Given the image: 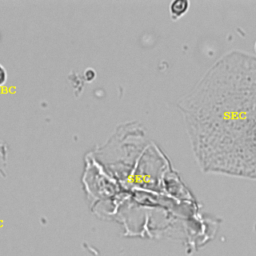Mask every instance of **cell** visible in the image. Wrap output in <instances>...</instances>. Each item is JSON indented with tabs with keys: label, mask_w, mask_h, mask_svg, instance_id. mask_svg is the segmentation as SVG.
<instances>
[{
	"label": "cell",
	"mask_w": 256,
	"mask_h": 256,
	"mask_svg": "<svg viewBox=\"0 0 256 256\" xmlns=\"http://www.w3.org/2000/svg\"><path fill=\"white\" fill-rule=\"evenodd\" d=\"M178 107L202 171L256 180L255 55H223Z\"/></svg>",
	"instance_id": "1"
},
{
	"label": "cell",
	"mask_w": 256,
	"mask_h": 256,
	"mask_svg": "<svg viewBox=\"0 0 256 256\" xmlns=\"http://www.w3.org/2000/svg\"><path fill=\"white\" fill-rule=\"evenodd\" d=\"M189 8V2L186 0L173 1L169 6L170 15L173 19H178L182 17Z\"/></svg>",
	"instance_id": "2"
},
{
	"label": "cell",
	"mask_w": 256,
	"mask_h": 256,
	"mask_svg": "<svg viewBox=\"0 0 256 256\" xmlns=\"http://www.w3.org/2000/svg\"><path fill=\"white\" fill-rule=\"evenodd\" d=\"M7 79V73L5 68L0 64V86L3 85L6 82Z\"/></svg>",
	"instance_id": "3"
},
{
	"label": "cell",
	"mask_w": 256,
	"mask_h": 256,
	"mask_svg": "<svg viewBox=\"0 0 256 256\" xmlns=\"http://www.w3.org/2000/svg\"><path fill=\"white\" fill-rule=\"evenodd\" d=\"M254 47H255V51H256V42H255V45H254Z\"/></svg>",
	"instance_id": "4"
}]
</instances>
